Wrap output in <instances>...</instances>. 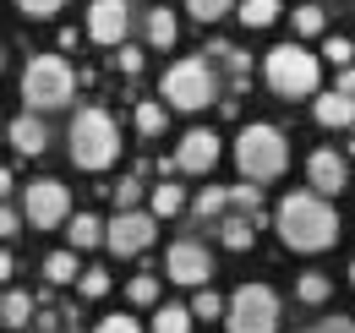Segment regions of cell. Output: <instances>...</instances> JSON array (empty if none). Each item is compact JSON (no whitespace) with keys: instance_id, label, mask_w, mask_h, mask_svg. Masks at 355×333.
<instances>
[{"instance_id":"obj_31","label":"cell","mask_w":355,"mask_h":333,"mask_svg":"<svg viewBox=\"0 0 355 333\" xmlns=\"http://www.w3.org/2000/svg\"><path fill=\"white\" fill-rule=\"evenodd\" d=\"M137 203H142V180H132V175H126V180H115V208L132 213Z\"/></svg>"},{"instance_id":"obj_28","label":"cell","mask_w":355,"mask_h":333,"mask_svg":"<svg viewBox=\"0 0 355 333\" xmlns=\"http://www.w3.org/2000/svg\"><path fill=\"white\" fill-rule=\"evenodd\" d=\"M126 295H132L137 306H153V300H159V279H153V273H137L132 284H126Z\"/></svg>"},{"instance_id":"obj_34","label":"cell","mask_w":355,"mask_h":333,"mask_svg":"<svg viewBox=\"0 0 355 333\" xmlns=\"http://www.w3.org/2000/svg\"><path fill=\"white\" fill-rule=\"evenodd\" d=\"M322 55H328L334 66H350V60H355V44H345V39H328V44H322Z\"/></svg>"},{"instance_id":"obj_25","label":"cell","mask_w":355,"mask_h":333,"mask_svg":"<svg viewBox=\"0 0 355 333\" xmlns=\"http://www.w3.org/2000/svg\"><path fill=\"white\" fill-rule=\"evenodd\" d=\"M295 295H301L306 306H322V300L334 295V284H328V273H301V284H295Z\"/></svg>"},{"instance_id":"obj_17","label":"cell","mask_w":355,"mask_h":333,"mask_svg":"<svg viewBox=\"0 0 355 333\" xmlns=\"http://www.w3.org/2000/svg\"><path fill=\"white\" fill-rule=\"evenodd\" d=\"M180 208H186V191L170 186V180H159L153 197H148V213H153V219H170V213H180Z\"/></svg>"},{"instance_id":"obj_6","label":"cell","mask_w":355,"mask_h":333,"mask_svg":"<svg viewBox=\"0 0 355 333\" xmlns=\"http://www.w3.org/2000/svg\"><path fill=\"white\" fill-rule=\"evenodd\" d=\"M164 99H170L175 110H202V104H214V99H219L214 60H208V55H197V60H175V66L164 71Z\"/></svg>"},{"instance_id":"obj_11","label":"cell","mask_w":355,"mask_h":333,"mask_svg":"<svg viewBox=\"0 0 355 333\" xmlns=\"http://www.w3.org/2000/svg\"><path fill=\"white\" fill-rule=\"evenodd\" d=\"M214 164H219V131H208V126L186 131L180 148H175V169H186V175H208Z\"/></svg>"},{"instance_id":"obj_35","label":"cell","mask_w":355,"mask_h":333,"mask_svg":"<svg viewBox=\"0 0 355 333\" xmlns=\"http://www.w3.org/2000/svg\"><path fill=\"white\" fill-rule=\"evenodd\" d=\"M115 60H121V71H126V77L142 71V49H137V44H121V55H115Z\"/></svg>"},{"instance_id":"obj_24","label":"cell","mask_w":355,"mask_h":333,"mask_svg":"<svg viewBox=\"0 0 355 333\" xmlns=\"http://www.w3.org/2000/svg\"><path fill=\"white\" fill-rule=\"evenodd\" d=\"M44 273H49V284H71L83 268H77V257H71V251H55V257H44Z\"/></svg>"},{"instance_id":"obj_2","label":"cell","mask_w":355,"mask_h":333,"mask_svg":"<svg viewBox=\"0 0 355 333\" xmlns=\"http://www.w3.org/2000/svg\"><path fill=\"white\" fill-rule=\"evenodd\" d=\"M235 164H241L246 180H279L284 164H290V142H284V131L268 126V121L246 126V131L235 137Z\"/></svg>"},{"instance_id":"obj_3","label":"cell","mask_w":355,"mask_h":333,"mask_svg":"<svg viewBox=\"0 0 355 333\" xmlns=\"http://www.w3.org/2000/svg\"><path fill=\"white\" fill-rule=\"evenodd\" d=\"M115 153H121V131L115 121L104 115V110H77V121H71V164L77 169H110L115 164Z\"/></svg>"},{"instance_id":"obj_32","label":"cell","mask_w":355,"mask_h":333,"mask_svg":"<svg viewBox=\"0 0 355 333\" xmlns=\"http://www.w3.org/2000/svg\"><path fill=\"white\" fill-rule=\"evenodd\" d=\"M224 197H230L235 208H246V213H257V203H263V191H257V186H230Z\"/></svg>"},{"instance_id":"obj_15","label":"cell","mask_w":355,"mask_h":333,"mask_svg":"<svg viewBox=\"0 0 355 333\" xmlns=\"http://www.w3.org/2000/svg\"><path fill=\"white\" fill-rule=\"evenodd\" d=\"M311 115H317V126H328V131H345V126H355V99L322 93V99L311 104Z\"/></svg>"},{"instance_id":"obj_12","label":"cell","mask_w":355,"mask_h":333,"mask_svg":"<svg viewBox=\"0 0 355 333\" xmlns=\"http://www.w3.org/2000/svg\"><path fill=\"white\" fill-rule=\"evenodd\" d=\"M306 175H311V197H322V203L339 197V191L350 186V164H345L334 148H317V153L306 159Z\"/></svg>"},{"instance_id":"obj_40","label":"cell","mask_w":355,"mask_h":333,"mask_svg":"<svg viewBox=\"0 0 355 333\" xmlns=\"http://www.w3.org/2000/svg\"><path fill=\"white\" fill-rule=\"evenodd\" d=\"M17 224H22V213L0 208V241H11V235H17Z\"/></svg>"},{"instance_id":"obj_21","label":"cell","mask_w":355,"mask_h":333,"mask_svg":"<svg viewBox=\"0 0 355 333\" xmlns=\"http://www.w3.org/2000/svg\"><path fill=\"white\" fill-rule=\"evenodd\" d=\"M246 28H268V22H279V0H241V11H235Z\"/></svg>"},{"instance_id":"obj_10","label":"cell","mask_w":355,"mask_h":333,"mask_svg":"<svg viewBox=\"0 0 355 333\" xmlns=\"http://www.w3.org/2000/svg\"><path fill=\"white\" fill-rule=\"evenodd\" d=\"M164 273L175 279V284H191V290H202L208 279H214V257L202 241H175L170 257H164Z\"/></svg>"},{"instance_id":"obj_23","label":"cell","mask_w":355,"mask_h":333,"mask_svg":"<svg viewBox=\"0 0 355 333\" xmlns=\"http://www.w3.org/2000/svg\"><path fill=\"white\" fill-rule=\"evenodd\" d=\"M153 333H191V311L186 306H159L153 311Z\"/></svg>"},{"instance_id":"obj_16","label":"cell","mask_w":355,"mask_h":333,"mask_svg":"<svg viewBox=\"0 0 355 333\" xmlns=\"http://www.w3.org/2000/svg\"><path fill=\"white\" fill-rule=\"evenodd\" d=\"M142 33H148L153 49H170V44H175V11L153 6V11H148V22H142Z\"/></svg>"},{"instance_id":"obj_39","label":"cell","mask_w":355,"mask_h":333,"mask_svg":"<svg viewBox=\"0 0 355 333\" xmlns=\"http://www.w3.org/2000/svg\"><path fill=\"white\" fill-rule=\"evenodd\" d=\"M339 99H355V66H339V87H334Z\"/></svg>"},{"instance_id":"obj_20","label":"cell","mask_w":355,"mask_h":333,"mask_svg":"<svg viewBox=\"0 0 355 333\" xmlns=\"http://www.w3.org/2000/svg\"><path fill=\"white\" fill-rule=\"evenodd\" d=\"M224 208H230V197H224V186H208V191H202V197L191 203V219H197V224H214V219H219Z\"/></svg>"},{"instance_id":"obj_44","label":"cell","mask_w":355,"mask_h":333,"mask_svg":"<svg viewBox=\"0 0 355 333\" xmlns=\"http://www.w3.org/2000/svg\"><path fill=\"white\" fill-rule=\"evenodd\" d=\"M350 284H355V262H350Z\"/></svg>"},{"instance_id":"obj_41","label":"cell","mask_w":355,"mask_h":333,"mask_svg":"<svg viewBox=\"0 0 355 333\" xmlns=\"http://www.w3.org/2000/svg\"><path fill=\"white\" fill-rule=\"evenodd\" d=\"M0 279H11V251H0Z\"/></svg>"},{"instance_id":"obj_14","label":"cell","mask_w":355,"mask_h":333,"mask_svg":"<svg viewBox=\"0 0 355 333\" xmlns=\"http://www.w3.org/2000/svg\"><path fill=\"white\" fill-rule=\"evenodd\" d=\"M6 137H11V148H17L22 159H39V153L49 148V131H44L39 115H17V121L6 126Z\"/></svg>"},{"instance_id":"obj_43","label":"cell","mask_w":355,"mask_h":333,"mask_svg":"<svg viewBox=\"0 0 355 333\" xmlns=\"http://www.w3.org/2000/svg\"><path fill=\"white\" fill-rule=\"evenodd\" d=\"M0 71H6V49H0Z\"/></svg>"},{"instance_id":"obj_18","label":"cell","mask_w":355,"mask_h":333,"mask_svg":"<svg viewBox=\"0 0 355 333\" xmlns=\"http://www.w3.org/2000/svg\"><path fill=\"white\" fill-rule=\"evenodd\" d=\"M214 230H219V241H224L230 251H252V241H257L246 219H214Z\"/></svg>"},{"instance_id":"obj_7","label":"cell","mask_w":355,"mask_h":333,"mask_svg":"<svg viewBox=\"0 0 355 333\" xmlns=\"http://www.w3.org/2000/svg\"><path fill=\"white\" fill-rule=\"evenodd\" d=\"M71 66L60 60V55H39V60H28V71H22V99L33 104V110H60V104H71Z\"/></svg>"},{"instance_id":"obj_9","label":"cell","mask_w":355,"mask_h":333,"mask_svg":"<svg viewBox=\"0 0 355 333\" xmlns=\"http://www.w3.org/2000/svg\"><path fill=\"white\" fill-rule=\"evenodd\" d=\"M66 213H71V197H66L60 180H33V186L22 191V219H28L33 230H55V224H66Z\"/></svg>"},{"instance_id":"obj_37","label":"cell","mask_w":355,"mask_h":333,"mask_svg":"<svg viewBox=\"0 0 355 333\" xmlns=\"http://www.w3.org/2000/svg\"><path fill=\"white\" fill-rule=\"evenodd\" d=\"M306 333H355V323L350 317H322V323H311Z\"/></svg>"},{"instance_id":"obj_30","label":"cell","mask_w":355,"mask_h":333,"mask_svg":"<svg viewBox=\"0 0 355 333\" xmlns=\"http://www.w3.org/2000/svg\"><path fill=\"white\" fill-rule=\"evenodd\" d=\"M230 6H235V0H186V11H191L197 22H219Z\"/></svg>"},{"instance_id":"obj_22","label":"cell","mask_w":355,"mask_h":333,"mask_svg":"<svg viewBox=\"0 0 355 333\" xmlns=\"http://www.w3.org/2000/svg\"><path fill=\"white\" fill-rule=\"evenodd\" d=\"M0 317L11 323V328H28V317H33V300L22 290H11V295H0Z\"/></svg>"},{"instance_id":"obj_29","label":"cell","mask_w":355,"mask_h":333,"mask_svg":"<svg viewBox=\"0 0 355 333\" xmlns=\"http://www.w3.org/2000/svg\"><path fill=\"white\" fill-rule=\"evenodd\" d=\"M77 284H83L88 300H98V295H110V273H104V268H83V273H77Z\"/></svg>"},{"instance_id":"obj_45","label":"cell","mask_w":355,"mask_h":333,"mask_svg":"<svg viewBox=\"0 0 355 333\" xmlns=\"http://www.w3.org/2000/svg\"><path fill=\"white\" fill-rule=\"evenodd\" d=\"M0 131H6V126H0Z\"/></svg>"},{"instance_id":"obj_19","label":"cell","mask_w":355,"mask_h":333,"mask_svg":"<svg viewBox=\"0 0 355 333\" xmlns=\"http://www.w3.org/2000/svg\"><path fill=\"white\" fill-rule=\"evenodd\" d=\"M104 241V224L93 219V213H77L71 219V251H88V246H98Z\"/></svg>"},{"instance_id":"obj_38","label":"cell","mask_w":355,"mask_h":333,"mask_svg":"<svg viewBox=\"0 0 355 333\" xmlns=\"http://www.w3.org/2000/svg\"><path fill=\"white\" fill-rule=\"evenodd\" d=\"M93 333H142V328H137L132 317H104V323H98Z\"/></svg>"},{"instance_id":"obj_5","label":"cell","mask_w":355,"mask_h":333,"mask_svg":"<svg viewBox=\"0 0 355 333\" xmlns=\"http://www.w3.org/2000/svg\"><path fill=\"white\" fill-rule=\"evenodd\" d=\"M224 328L230 333H279V295L268 284H241L224 300Z\"/></svg>"},{"instance_id":"obj_4","label":"cell","mask_w":355,"mask_h":333,"mask_svg":"<svg viewBox=\"0 0 355 333\" xmlns=\"http://www.w3.org/2000/svg\"><path fill=\"white\" fill-rule=\"evenodd\" d=\"M263 71H268V87H273L279 99H306V93H317V77H322L317 55L301 49V44H273Z\"/></svg>"},{"instance_id":"obj_1","label":"cell","mask_w":355,"mask_h":333,"mask_svg":"<svg viewBox=\"0 0 355 333\" xmlns=\"http://www.w3.org/2000/svg\"><path fill=\"white\" fill-rule=\"evenodd\" d=\"M339 213L328 208L322 197H311V191H290L284 203H279V241L290 251H328L339 241Z\"/></svg>"},{"instance_id":"obj_13","label":"cell","mask_w":355,"mask_h":333,"mask_svg":"<svg viewBox=\"0 0 355 333\" xmlns=\"http://www.w3.org/2000/svg\"><path fill=\"white\" fill-rule=\"evenodd\" d=\"M132 28V6L126 0H93L88 6V33L93 44H121Z\"/></svg>"},{"instance_id":"obj_33","label":"cell","mask_w":355,"mask_h":333,"mask_svg":"<svg viewBox=\"0 0 355 333\" xmlns=\"http://www.w3.org/2000/svg\"><path fill=\"white\" fill-rule=\"evenodd\" d=\"M295 33H322V11L317 6H295Z\"/></svg>"},{"instance_id":"obj_42","label":"cell","mask_w":355,"mask_h":333,"mask_svg":"<svg viewBox=\"0 0 355 333\" xmlns=\"http://www.w3.org/2000/svg\"><path fill=\"white\" fill-rule=\"evenodd\" d=\"M6 191H11V169L0 164V197H6Z\"/></svg>"},{"instance_id":"obj_36","label":"cell","mask_w":355,"mask_h":333,"mask_svg":"<svg viewBox=\"0 0 355 333\" xmlns=\"http://www.w3.org/2000/svg\"><path fill=\"white\" fill-rule=\"evenodd\" d=\"M17 6H22L28 17H39V22H44V17H55V11H60V0H17Z\"/></svg>"},{"instance_id":"obj_26","label":"cell","mask_w":355,"mask_h":333,"mask_svg":"<svg viewBox=\"0 0 355 333\" xmlns=\"http://www.w3.org/2000/svg\"><path fill=\"white\" fill-rule=\"evenodd\" d=\"M164 121H170V115H164V104H153V99H142V104H137V131H142V137H159Z\"/></svg>"},{"instance_id":"obj_27","label":"cell","mask_w":355,"mask_h":333,"mask_svg":"<svg viewBox=\"0 0 355 333\" xmlns=\"http://www.w3.org/2000/svg\"><path fill=\"white\" fill-rule=\"evenodd\" d=\"M186 311H191V323H197V317L208 323V317H224V300H219L214 290H208V284H202V290L191 295V306H186Z\"/></svg>"},{"instance_id":"obj_8","label":"cell","mask_w":355,"mask_h":333,"mask_svg":"<svg viewBox=\"0 0 355 333\" xmlns=\"http://www.w3.org/2000/svg\"><path fill=\"white\" fill-rule=\"evenodd\" d=\"M153 235H159V219L142 213V208L115 213V219L104 224V246L115 251V257H137V251H148V246H153Z\"/></svg>"}]
</instances>
